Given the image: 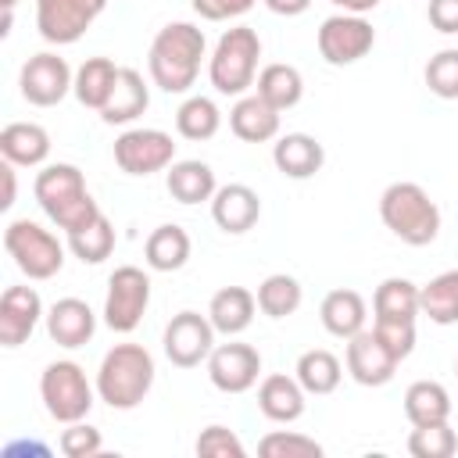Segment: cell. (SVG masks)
<instances>
[{
    "instance_id": "6da1fadb",
    "label": "cell",
    "mask_w": 458,
    "mask_h": 458,
    "mask_svg": "<svg viewBox=\"0 0 458 458\" xmlns=\"http://www.w3.org/2000/svg\"><path fill=\"white\" fill-rule=\"evenodd\" d=\"M204 50H208V39H204L200 25H193V21L161 25L147 50V72H150L154 86L165 93H186L200 75Z\"/></svg>"
},
{
    "instance_id": "7a4b0ae2",
    "label": "cell",
    "mask_w": 458,
    "mask_h": 458,
    "mask_svg": "<svg viewBox=\"0 0 458 458\" xmlns=\"http://www.w3.org/2000/svg\"><path fill=\"white\" fill-rule=\"evenodd\" d=\"M32 197L36 204L43 208V215L64 229V233H75L82 225H89L97 215H100V204L93 200L89 186H86V175L68 165V161H54V165H43L36 172V182H32Z\"/></svg>"
},
{
    "instance_id": "3957f363",
    "label": "cell",
    "mask_w": 458,
    "mask_h": 458,
    "mask_svg": "<svg viewBox=\"0 0 458 458\" xmlns=\"http://www.w3.org/2000/svg\"><path fill=\"white\" fill-rule=\"evenodd\" d=\"M157 376L154 354L143 344H114L97 365V397L114 411H132L143 404Z\"/></svg>"
},
{
    "instance_id": "277c9868",
    "label": "cell",
    "mask_w": 458,
    "mask_h": 458,
    "mask_svg": "<svg viewBox=\"0 0 458 458\" xmlns=\"http://www.w3.org/2000/svg\"><path fill=\"white\" fill-rule=\"evenodd\" d=\"M379 218L383 225L408 247H426L440 236V208L419 182H390L379 193Z\"/></svg>"
},
{
    "instance_id": "5b68a950",
    "label": "cell",
    "mask_w": 458,
    "mask_h": 458,
    "mask_svg": "<svg viewBox=\"0 0 458 458\" xmlns=\"http://www.w3.org/2000/svg\"><path fill=\"white\" fill-rule=\"evenodd\" d=\"M258 57H261V36L250 25H233L218 36L211 57H208V79L215 93L222 97H243L258 79Z\"/></svg>"
},
{
    "instance_id": "8992f818",
    "label": "cell",
    "mask_w": 458,
    "mask_h": 458,
    "mask_svg": "<svg viewBox=\"0 0 458 458\" xmlns=\"http://www.w3.org/2000/svg\"><path fill=\"white\" fill-rule=\"evenodd\" d=\"M39 397L54 422L68 426L89 415V408L100 401L97 386L86 379V369L72 358H57L39 372Z\"/></svg>"
},
{
    "instance_id": "52a82bcc",
    "label": "cell",
    "mask_w": 458,
    "mask_h": 458,
    "mask_svg": "<svg viewBox=\"0 0 458 458\" xmlns=\"http://www.w3.org/2000/svg\"><path fill=\"white\" fill-rule=\"evenodd\" d=\"M4 250L14 268L36 283L54 279L64 268V243L32 218H14L4 229Z\"/></svg>"
},
{
    "instance_id": "ba28073f",
    "label": "cell",
    "mask_w": 458,
    "mask_h": 458,
    "mask_svg": "<svg viewBox=\"0 0 458 458\" xmlns=\"http://www.w3.org/2000/svg\"><path fill=\"white\" fill-rule=\"evenodd\" d=\"M150 308V276L136 265H118L107 276L104 293V326L111 333H132Z\"/></svg>"
},
{
    "instance_id": "9c48e42d",
    "label": "cell",
    "mask_w": 458,
    "mask_h": 458,
    "mask_svg": "<svg viewBox=\"0 0 458 458\" xmlns=\"http://www.w3.org/2000/svg\"><path fill=\"white\" fill-rule=\"evenodd\" d=\"M318 57L333 68H347V64H358L372 47H376V29L365 14H329L322 25H318Z\"/></svg>"
},
{
    "instance_id": "30bf717a",
    "label": "cell",
    "mask_w": 458,
    "mask_h": 458,
    "mask_svg": "<svg viewBox=\"0 0 458 458\" xmlns=\"http://www.w3.org/2000/svg\"><path fill=\"white\" fill-rule=\"evenodd\" d=\"M75 86V72L57 50H39L32 54L21 72H18V93L32 107H57Z\"/></svg>"
},
{
    "instance_id": "8fae6325",
    "label": "cell",
    "mask_w": 458,
    "mask_h": 458,
    "mask_svg": "<svg viewBox=\"0 0 458 458\" xmlns=\"http://www.w3.org/2000/svg\"><path fill=\"white\" fill-rule=\"evenodd\" d=\"M107 0H36V29L50 47H72L104 14Z\"/></svg>"
},
{
    "instance_id": "7c38bea8",
    "label": "cell",
    "mask_w": 458,
    "mask_h": 458,
    "mask_svg": "<svg viewBox=\"0 0 458 458\" xmlns=\"http://www.w3.org/2000/svg\"><path fill=\"white\" fill-rule=\"evenodd\" d=\"M161 347L175 369H197L215 351V326L208 315L186 308L168 318V326L161 333Z\"/></svg>"
},
{
    "instance_id": "4fadbf2b",
    "label": "cell",
    "mask_w": 458,
    "mask_h": 458,
    "mask_svg": "<svg viewBox=\"0 0 458 458\" xmlns=\"http://www.w3.org/2000/svg\"><path fill=\"white\" fill-rule=\"evenodd\" d=\"M175 161V140L165 129H125L114 140V165L125 175H154Z\"/></svg>"
},
{
    "instance_id": "5bb4252c",
    "label": "cell",
    "mask_w": 458,
    "mask_h": 458,
    "mask_svg": "<svg viewBox=\"0 0 458 458\" xmlns=\"http://www.w3.org/2000/svg\"><path fill=\"white\" fill-rule=\"evenodd\" d=\"M208 379L222 394H247L261 376V354L250 344H240L229 336V344H215L208 354Z\"/></svg>"
},
{
    "instance_id": "9a60e30c",
    "label": "cell",
    "mask_w": 458,
    "mask_h": 458,
    "mask_svg": "<svg viewBox=\"0 0 458 458\" xmlns=\"http://www.w3.org/2000/svg\"><path fill=\"white\" fill-rule=\"evenodd\" d=\"M344 365H347V376L358 386H386L394 379V372H397L401 361L386 351V344L372 329H361L358 336L347 340Z\"/></svg>"
},
{
    "instance_id": "2e32d148",
    "label": "cell",
    "mask_w": 458,
    "mask_h": 458,
    "mask_svg": "<svg viewBox=\"0 0 458 458\" xmlns=\"http://www.w3.org/2000/svg\"><path fill=\"white\" fill-rule=\"evenodd\" d=\"M261 218V197L258 190H250L247 182H225L215 190L211 197V222L229 233V236H243L258 225Z\"/></svg>"
},
{
    "instance_id": "e0dca14e",
    "label": "cell",
    "mask_w": 458,
    "mask_h": 458,
    "mask_svg": "<svg viewBox=\"0 0 458 458\" xmlns=\"http://www.w3.org/2000/svg\"><path fill=\"white\" fill-rule=\"evenodd\" d=\"M39 318H47L39 293L32 286H7L0 297V344L21 347L39 326Z\"/></svg>"
},
{
    "instance_id": "ac0fdd59",
    "label": "cell",
    "mask_w": 458,
    "mask_h": 458,
    "mask_svg": "<svg viewBox=\"0 0 458 458\" xmlns=\"http://www.w3.org/2000/svg\"><path fill=\"white\" fill-rule=\"evenodd\" d=\"M93 333H97V315L82 297H61L47 308V336L57 347H64V351L86 347L93 340Z\"/></svg>"
},
{
    "instance_id": "d6986e66",
    "label": "cell",
    "mask_w": 458,
    "mask_h": 458,
    "mask_svg": "<svg viewBox=\"0 0 458 458\" xmlns=\"http://www.w3.org/2000/svg\"><path fill=\"white\" fill-rule=\"evenodd\" d=\"M272 165L279 175L301 182V179H311L322 172L326 147L311 132H286V136H276V143H272Z\"/></svg>"
},
{
    "instance_id": "ffe728a7",
    "label": "cell",
    "mask_w": 458,
    "mask_h": 458,
    "mask_svg": "<svg viewBox=\"0 0 458 458\" xmlns=\"http://www.w3.org/2000/svg\"><path fill=\"white\" fill-rule=\"evenodd\" d=\"M279 118H283V111H276L258 93H243L229 107V129L243 143H268V140H276L279 136Z\"/></svg>"
},
{
    "instance_id": "44dd1931",
    "label": "cell",
    "mask_w": 458,
    "mask_h": 458,
    "mask_svg": "<svg viewBox=\"0 0 458 458\" xmlns=\"http://www.w3.org/2000/svg\"><path fill=\"white\" fill-rule=\"evenodd\" d=\"M0 157L18 168H39L50 157V132L39 122H7L0 129Z\"/></svg>"
},
{
    "instance_id": "7402d4cb",
    "label": "cell",
    "mask_w": 458,
    "mask_h": 458,
    "mask_svg": "<svg viewBox=\"0 0 458 458\" xmlns=\"http://www.w3.org/2000/svg\"><path fill=\"white\" fill-rule=\"evenodd\" d=\"M304 386L297 383V376H286V372H268L261 383H258V408L268 422H297L304 415Z\"/></svg>"
},
{
    "instance_id": "603a6c76",
    "label": "cell",
    "mask_w": 458,
    "mask_h": 458,
    "mask_svg": "<svg viewBox=\"0 0 458 458\" xmlns=\"http://www.w3.org/2000/svg\"><path fill=\"white\" fill-rule=\"evenodd\" d=\"M318 318H322V329L336 340H351L365 329V318H369V308H365V297L358 290H329L318 304Z\"/></svg>"
},
{
    "instance_id": "cb8c5ba5",
    "label": "cell",
    "mask_w": 458,
    "mask_h": 458,
    "mask_svg": "<svg viewBox=\"0 0 458 458\" xmlns=\"http://www.w3.org/2000/svg\"><path fill=\"white\" fill-rule=\"evenodd\" d=\"M165 190L172 193V200L179 204H211L218 182H215V168L208 161H197V157H186V161H172L168 172H165Z\"/></svg>"
},
{
    "instance_id": "d4e9b609",
    "label": "cell",
    "mask_w": 458,
    "mask_h": 458,
    "mask_svg": "<svg viewBox=\"0 0 458 458\" xmlns=\"http://www.w3.org/2000/svg\"><path fill=\"white\" fill-rule=\"evenodd\" d=\"M254 311H258V297L247 286H222L208 301V318L222 336H240L254 322Z\"/></svg>"
},
{
    "instance_id": "484cf974",
    "label": "cell",
    "mask_w": 458,
    "mask_h": 458,
    "mask_svg": "<svg viewBox=\"0 0 458 458\" xmlns=\"http://www.w3.org/2000/svg\"><path fill=\"white\" fill-rule=\"evenodd\" d=\"M150 107V89L143 82V75L136 68H122L118 72V82H114V93L107 97V104L97 111L100 122L107 125H129L136 122L143 111Z\"/></svg>"
},
{
    "instance_id": "4316f807",
    "label": "cell",
    "mask_w": 458,
    "mask_h": 458,
    "mask_svg": "<svg viewBox=\"0 0 458 458\" xmlns=\"http://www.w3.org/2000/svg\"><path fill=\"white\" fill-rule=\"evenodd\" d=\"M193 254V240L182 225L165 222L157 225L143 243V261L150 272H179Z\"/></svg>"
},
{
    "instance_id": "83f0119b",
    "label": "cell",
    "mask_w": 458,
    "mask_h": 458,
    "mask_svg": "<svg viewBox=\"0 0 458 458\" xmlns=\"http://www.w3.org/2000/svg\"><path fill=\"white\" fill-rule=\"evenodd\" d=\"M118 72H122V68H118L111 57H86V61L75 68V86H72L75 100H79L82 107L100 111V107L107 104V97L114 93Z\"/></svg>"
},
{
    "instance_id": "f1b7e54d",
    "label": "cell",
    "mask_w": 458,
    "mask_h": 458,
    "mask_svg": "<svg viewBox=\"0 0 458 458\" xmlns=\"http://www.w3.org/2000/svg\"><path fill=\"white\" fill-rule=\"evenodd\" d=\"M254 93L265 97L276 111H290V107H297L301 97H304V75H301L293 64H286V61H272V64H265V68L258 72Z\"/></svg>"
},
{
    "instance_id": "f546056e",
    "label": "cell",
    "mask_w": 458,
    "mask_h": 458,
    "mask_svg": "<svg viewBox=\"0 0 458 458\" xmlns=\"http://www.w3.org/2000/svg\"><path fill=\"white\" fill-rule=\"evenodd\" d=\"M404 415L411 426H433L451 419V394L437 379H415L404 390Z\"/></svg>"
},
{
    "instance_id": "4dcf8cb0",
    "label": "cell",
    "mask_w": 458,
    "mask_h": 458,
    "mask_svg": "<svg viewBox=\"0 0 458 458\" xmlns=\"http://www.w3.org/2000/svg\"><path fill=\"white\" fill-rule=\"evenodd\" d=\"M293 376H297V383L304 386V394L326 397V394H333V390L340 386V379H344V365H340V358H336L333 351H326V347H311V351H304V354L297 358Z\"/></svg>"
},
{
    "instance_id": "1f68e13d",
    "label": "cell",
    "mask_w": 458,
    "mask_h": 458,
    "mask_svg": "<svg viewBox=\"0 0 458 458\" xmlns=\"http://www.w3.org/2000/svg\"><path fill=\"white\" fill-rule=\"evenodd\" d=\"M419 308L429 322L454 326L458 322V268H447L433 276L426 286H419Z\"/></svg>"
},
{
    "instance_id": "d6a6232c",
    "label": "cell",
    "mask_w": 458,
    "mask_h": 458,
    "mask_svg": "<svg viewBox=\"0 0 458 458\" xmlns=\"http://www.w3.org/2000/svg\"><path fill=\"white\" fill-rule=\"evenodd\" d=\"M218 129H222V111H218V104H215L211 97L193 93V97H186V100L179 104V111H175V132H179L182 140L204 143V140H211Z\"/></svg>"
},
{
    "instance_id": "836d02e7",
    "label": "cell",
    "mask_w": 458,
    "mask_h": 458,
    "mask_svg": "<svg viewBox=\"0 0 458 458\" xmlns=\"http://www.w3.org/2000/svg\"><path fill=\"white\" fill-rule=\"evenodd\" d=\"M376 318H419V286L404 276H386L372 293Z\"/></svg>"
},
{
    "instance_id": "e575fe53",
    "label": "cell",
    "mask_w": 458,
    "mask_h": 458,
    "mask_svg": "<svg viewBox=\"0 0 458 458\" xmlns=\"http://www.w3.org/2000/svg\"><path fill=\"white\" fill-rule=\"evenodd\" d=\"M254 297H258V311L261 315H268V318H290L301 308V301H304V286L293 276H286V272H272V276H265L258 283V293Z\"/></svg>"
},
{
    "instance_id": "d590c367",
    "label": "cell",
    "mask_w": 458,
    "mask_h": 458,
    "mask_svg": "<svg viewBox=\"0 0 458 458\" xmlns=\"http://www.w3.org/2000/svg\"><path fill=\"white\" fill-rule=\"evenodd\" d=\"M68 250H72L82 265H100V261H107L111 250H114V225L107 222V215L100 211L89 225L68 233Z\"/></svg>"
},
{
    "instance_id": "8d00e7d4",
    "label": "cell",
    "mask_w": 458,
    "mask_h": 458,
    "mask_svg": "<svg viewBox=\"0 0 458 458\" xmlns=\"http://www.w3.org/2000/svg\"><path fill=\"white\" fill-rule=\"evenodd\" d=\"M458 451V433L451 422H433V426H415L408 433V454L411 458H451Z\"/></svg>"
},
{
    "instance_id": "74e56055",
    "label": "cell",
    "mask_w": 458,
    "mask_h": 458,
    "mask_svg": "<svg viewBox=\"0 0 458 458\" xmlns=\"http://www.w3.org/2000/svg\"><path fill=\"white\" fill-rule=\"evenodd\" d=\"M258 454L265 458H322V444L315 437L293 429H272L258 440Z\"/></svg>"
},
{
    "instance_id": "f35d334b",
    "label": "cell",
    "mask_w": 458,
    "mask_h": 458,
    "mask_svg": "<svg viewBox=\"0 0 458 458\" xmlns=\"http://www.w3.org/2000/svg\"><path fill=\"white\" fill-rule=\"evenodd\" d=\"M422 79H426V86H429L433 97H440V100H458V47L437 50V54L426 61Z\"/></svg>"
},
{
    "instance_id": "ab89813d",
    "label": "cell",
    "mask_w": 458,
    "mask_h": 458,
    "mask_svg": "<svg viewBox=\"0 0 458 458\" xmlns=\"http://www.w3.org/2000/svg\"><path fill=\"white\" fill-rule=\"evenodd\" d=\"M193 451H197L200 458H243V454H247L243 440H240L229 426H222V422L204 426L200 437H197V444H193Z\"/></svg>"
},
{
    "instance_id": "60d3db41",
    "label": "cell",
    "mask_w": 458,
    "mask_h": 458,
    "mask_svg": "<svg viewBox=\"0 0 458 458\" xmlns=\"http://www.w3.org/2000/svg\"><path fill=\"white\" fill-rule=\"evenodd\" d=\"M61 454L64 458H93L104 451V437L97 426H89L86 419L79 422H68V429H61V440H57Z\"/></svg>"
},
{
    "instance_id": "b9f144b4",
    "label": "cell",
    "mask_w": 458,
    "mask_h": 458,
    "mask_svg": "<svg viewBox=\"0 0 458 458\" xmlns=\"http://www.w3.org/2000/svg\"><path fill=\"white\" fill-rule=\"evenodd\" d=\"M372 333L386 344V351L397 361H404L415 351V318H376L372 322Z\"/></svg>"
},
{
    "instance_id": "7bdbcfd3",
    "label": "cell",
    "mask_w": 458,
    "mask_h": 458,
    "mask_svg": "<svg viewBox=\"0 0 458 458\" xmlns=\"http://www.w3.org/2000/svg\"><path fill=\"white\" fill-rule=\"evenodd\" d=\"M190 4L204 21H233L243 18L258 0H190Z\"/></svg>"
},
{
    "instance_id": "ee69618b",
    "label": "cell",
    "mask_w": 458,
    "mask_h": 458,
    "mask_svg": "<svg viewBox=\"0 0 458 458\" xmlns=\"http://www.w3.org/2000/svg\"><path fill=\"white\" fill-rule=\"evenodd\" d=\"M426 18L437 32L444 36H458V0H429Z\"/></svg>"
},
{
    "instance_id": "f6af8a7d",
    "label": "cell",
    "mask_w": 458,
    "mask_h": 458,
    "mask_svg": "<svg viewBox=\"0 0 458 458\" xmlns=\"http://www.w3.org/2000/svg\"><path fill=\"white\" fill-rule=\"evenodd\" d=\"M14 172H18V165H11V161H4V165H0V179H4V197H0V208H4V211H7V208H14V197H18Z\"/></svg>"
},
{
    "instance_id": "bcb514c9",
    "label": "cell",
    "mask_w": 458,
    "mask_h": 458,
    "mask_svg": "<svg viewBox=\"0 0 458 458\" xmlns=\"http://www.w3.org/2000/svg\"><path fill=\"white\" fill-rule=\"evenodd\" d=\"M265 7L272 14H279V18H297V14H304L311 7V0H265Z\"/></svg>"
},
{
    "instance_id": "7dc6e473",
    "label": "cell",
    "mask_w": 458,
    "mask_h": 458,
    "mask_svg": "<svg viewBox=\"0 0 458 458\" xmlns=\"http://www.w3.org/2000/svg\"><path fill=\"white\" fill-rule=\"evenodd\" d=\"M333 7H340V11H347V14H369V11H376L383 0H329Z\"/></svg>"
},
{
    "instance_id": "c3c4849f",
    "label": "cell",
    "mask_w": 458,
    "mask_h": 458,
    "mask_svg": "<svg viewBox=\"0 0 458 458\" xmlns=\"http://www.w3.org/2000/svg\"><path fill=\"white\" fill-rule=\"evenodd\" d=\"M14 4H18V0H0V7H4V11H14Z\"/></svg>"
},
{
    "instance_id": "681fc988",
    "label": "cell",
    "mask_w": 458,
    "mask_h": 458,
    "mask_svg": "<svg viewBox=\"0 0 458 458\" xmlns=\"http://www.w3.org/2000/svg\"><path fill=\"white\" fill-rule=\"evenodd\" d=\"M454 372H458V361H454Z\"/></svg>"
}]
</instances>
